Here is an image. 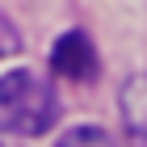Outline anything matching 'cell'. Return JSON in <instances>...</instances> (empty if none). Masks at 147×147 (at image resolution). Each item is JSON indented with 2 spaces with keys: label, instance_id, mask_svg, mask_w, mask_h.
I'll use <instances>...</instances> for the list:
<instances>
[{
  "label": "cell",
  "instance_id": "cell-3",
  "mask_svg": "<svg viewBox=\"0 0 147 147\" xmlns=\"http://www.w3.org/2000/svg\"><path fill=\"white\" fill-rule=\"evenodd\" d=\"M118 109H122V130L130 147H147V71L122 84V97H118Z\"/></svg>",
  "mask_w": 147,
  "mask_h": 147
},
{
  "label": "cell",
  "instance_id": "cell-2",
  "mask_svg": "<svg viewBox=\"0 0 147 147\" xmlns=\"http://www.w3.org/2000/svg\"><path fill=\"white\" fill-rule=\"evenodd\" d=\"M51 71L63 76V80H76V84H88V80L101 76L97 46L88 42L84 30H67V34L55 42V51H51Z\"/></svg>",
  "mask_w": 147,
  "mask_h": 147
},
{
  "label": "cell",
  "instance_id": "cell-5",
  "mask_svg": "<svg viewBox=\"0 0 147 147\" xmlns=\"http://www.w3.org/2000/svg\"><path fill=\"white\" fill-rule=\"evenodd\" d=\"M21 51V34H17V25H13V17H4L0 13V59H9Z\"/></svg>",
  "mask_w": 147,
  "mask_h": 147
},
{
  "label": "cell",
  "instance_id": "cell-6",
  "mask_svg": "<svg viewBox=\"0 0 147 147\" xmlns=\"http://www.w3.org/2000/svg\"><path fill=\"white\" fill-rule=\"evenodd\" d=\"M0 147H9V143H0Z\"/></svg>",
  "mask_w": 147,
  "mask_h": 147
},
{
  "label": "cell",
  "instance_id": "cell-1",
  "mask_svg": "<svg viewBox=\"0 0 147 147\" xmlns=\"http://www.w3.org/2000/svg\"><path fill=\"white\" fill-rule=\"evenodd\" d=\"M59 122V97L38 71H4L0 76V135L38 139Z\"/></svg>",
  "mask_w": 147,
  "mask_h": 147
},
{
  "label": "cell",
  "instance_id": "cell-4",
  "mask_svg": "<svg viewBox=\"0 0 147 147\" xmlns=\"http://www.w3.org/2000/svg\"><path fill=\"white\" fill-rule=\"evenodd\" d=\"M55 147H118L113 143V135L105 130V126H71V130H63L59 135V143Z\"/></svg>",
  "mask_w": 147,
  "mask_h": 147
}]
</instances>
